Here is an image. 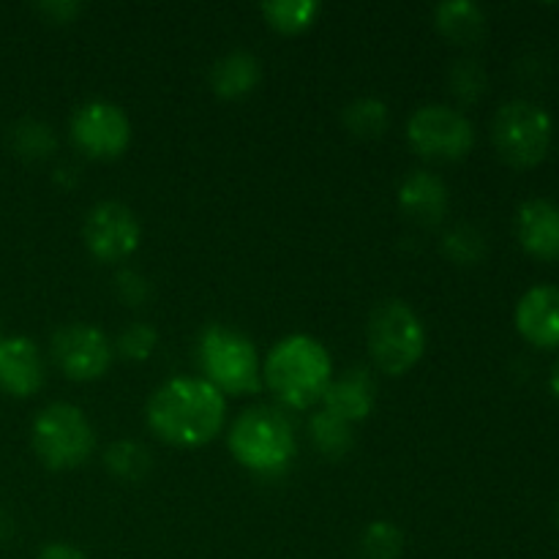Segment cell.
Here are the masks:
<instances>
[{
  "label": "cell",
  "instance_id": "ffe728a7",
  "mask_svg": "<svg viewBox=\"0 0 559 559\" xmlns=\"http://www.w3.org/2000/svg\"><path fill=\"white\" fill-rule=\"evenodd\" d=\"M309 437L317 451L328 459H344L355 442L353 426L347 420L336 418L333 413H328V409H320L317 415H311Z\"/></svg>",
  "mask_w": 559,
  "mask_h": 559
},
{
  "label": "cell",
  "instance_id": "2e32d148",
  "mask_svg": "<svg viewBox=\"0 0 559 559\" xmlns=\"http://www.w3.org/2000/svg\"><path fill=\"white\" fill-rule=\"evenodd\" d=\"M399 205L413 222L418 224H440L448 213V186L437 175L413 173L404 178L399 189Z\"/></svg>",
  "mask_w": 559,
  "mask_h": 559
},
{
  "label": "cell",
  "instance_id": "5bb4252c",
  "mask_svg": "<svg viewBox=\"0 0 559 559\" xmlns=\"http://www.w3.org/2000/svg\"><path fill=\"white\" fill-rule=\"evenodd\" d=\"M519 243L538 260H559V207L549 200H527L519 207Z\"/></svg>",
  "mask_w": 559,
  "mask_h": 559
},
{
  "label": "cell",
  "instance_id": "9a60e30c",
  "mask_svg": "<svg viewBox=\"0 0 559 559\" xmlns=\"http://www.w3.org/2000/svg\"><path fill=\"white\" fill-rule=\"evenodd\" d=\"M377 402V385L371 380V374L360 366L349 369L342 380H331L322 404L328 413H333L336 418L347 420L349 426H355L358 420H366L374 409Z\"/></svg>",
  "mask_w": 559,
  "mask_h": 559
},
{
  "label": "cell",
  "instance_id": "52a82bcc",
  "mask_svg": "<svg viewBox=\"0 0 559 559\" xmlns=\"http://www.w3.org/2000/svg\"><path fill=\"white\" fill-rule=\"evenodd\" d=\"M491 136H495L497 153L511 167H535L549 153L551 118L538 104L516 98V102H508L497 109Z\"/></svg>",
  "mask_w": 559,
  "mask_h": 559
},
{
  "label": "cell",
  "instance_id": "e0dca14e",
  "mask_svg": "<svg viewBox=\"0 0 559 559\" xmlns=\"http://www.w3.org/2000/svg\"><path fill=\"white\" fill-rule=\"evenodd\" d=\"M260 60L251 52L235 49V52H227L222 60H216V66L211 71V85L216 96L243 98L260 85Z\"/></svg>",
  "mask_w": 559,
  "mask_h": 559
},
{
  "label": "cell",
  "instance_id": "d4e9b609",
  "mask_svg": "<svg viewBox=\"0 0 559 559\" xmlns=\"http://www.w3.org/2000/svg\"><path fill=\"white\" fill-rule=\"evenodd\" d=\"M158 344V333L153 325H145V322H134V325L126 328L118 336V353L123 355L126 360H147L153 355Z\"/></svg>",
  "mask_w": 559,
  "mask_h": 559
},
{
  "label": "cell",
  "instance_id": "ac0fdd59",
  "mask_svg": "<svg viewBox=\"0 0 559 559\" xmlns=\"http://www.w3.org/2000/svg\"><path fill=\"white\" fill-rule=\"evenodd\" d=\"M435 25L448 41L475 44L486 31L484 9L473 0H448L435 9Z\"/></svg>",
  "mask_w": 559,
  "mask_h": 559
},
{
  "label": "cell",
  "instance_id": "8992f818",
  "mask_svg": "<svg viewBox=\"0 0 559 559\" xmlns=\"http://www.w3.org/2000/svg\"><path fill=\"white\" fill-rule=\"evenodd\" d=\"M33 451L49 469L82 467L96 451V431L80 407L69 402L47 404L33 420Z\"/></svg>",
  "mask_w": 559,
  "mask_h": 559
},
{
  "label": "cell",
  "instance_id": "3957f363",
  "mask_svg": "<svg viewBox=\"0 0 559 559\" xmlns=\"http://www.w3.org/2000/svg\"><path fill=\"white\" fill-rule=\"evenodd\" d=\"M229 451L235 462L243 464L254 475L276 478L287 473L295 459V429L284 413L276 407H251L238 415L229 429Z\"/></svg>",
  "mask_w": 559,
  "mask_h": 559
},
{
  "label": "cell",
  "instance_id": "6da1fadb",
  "mask_svg": "<svg viewBox=\"0 0 559 559\" xmlns=\"http://www.w3.org/2000/svg\"><path fill=\"white\" fill-rule=\"evenodd\" d=\"M227 420V399L205 377H175L147 402V426L175 448H202Z\"/></svg>",
  "mask_w": 559,
  "mask_h": 559
},
{
  "label": "cell",
  "instance_id": "7c38bea8",
  "mask_svg": "<svg viewBox=\"0 0 559 559\" xmlns=\"http://www.w3.org/2000/svg\"><path fill=\"white\" fill-rule=\"evenodd\" d=\"M44 385V358L25 336H0V388L9 396L27 399Z\"/></svg>",
  "mask_w": 559,
  "mask_h": 559
},
{
  "label": "cell",
  "instance_id": "7a4b0ae2",
  "mask_svg": "<svg viewBox=\"0 0 559 559\" xmlns=\"http://www.w3.org/2000/svg\"><path fill=\"white\" fill-rule=\"evenodd\" d=\"M331 380L333 360L325 344L306 333L282 338L262 366V382L278 402L293 409H309L322 402Z\"/></svg>",
  "mask_w": 559,
  "mask_h": 559
},
{
  "label": "cell",
  "instance_id": "4fadbf2b",
  "mask_svg": "<svg viewBox=\"0 0 559 559\" xmlns=\"http://www.w3.org/2000/svg\"><path fill=\"white\" fill-rule=\"evenodd\" d=\"M516 328L540 349L559 347V287L538 284L527 289L516 306Z\"/></svg>",
  "mask_w": 559,
  "mask_h": 559
},
{
  "label": "cell",
  "instance_id": "8fae6325",
  "mask_svg": "<svg viewBox=\"0 0 559 559\" xmlns=\"http://www.w3.org/2000/svg\"><path fill=\"white\" fill-rule=\"evenodd\" d=\"M87 251L102 262H120L140 246L142 227L134 211L120 202H98L82 227Z\"/></svg>",
  "mask_w": 559,
  "mask_h": 559
},
{
  "label": "cell",
  "instance_id": "5b68a950",
  "mask_svg": "<svg viewBox=\"0 0 559 559\" xmlns=\"http://www.w3.org/2000/svg\"><path fill=\"white\" fill-rule=\"evenodd\" d=\"M366 342L377 369L391 377H402L424 358L426 328L404 300H385L371 311Z\"/></svg>",
  "mask_w": 559,
  "mask_h": 559
},
{
  "label": "cell",
  "instance_id": "30bf717a",
  "mask_svg": "<svg viewBox=\"0 0 559 559\" xmlns=\"http://www.w3.org/2000/svg\"><path fill=\"white\" fill-rule=\"evenodd\" d=\"M112 344L87 322H71V325L58 328L52 336V358L58 369L74 382H93L104 377L112 366Z\"/></svg>",
  "mask_w": 559,
  "mask_h": 559
},
{
  "label": "cell",
  "instance_id": "ba28073f",
  "mask_svg": "<svg viewBox=\"0 0 559 559\" xmlns=\"http://www.w3.org/2000/svg\"><path fill=\"white\" fill-rule=\"evenodd\" d=\"M407 140L431 162H459L473 151L475 129L459 109L448 104H426L407 120Z\"/></svg>",
  "mask_w": 559,
  "mask_h": 559
},
{
  "label": "cell",
  "instance_id": "cb8c5ba5",
  "mask_svg": "<svg viewBox=\"0 0 559 559\" xmlns=\"http://www.w3.org/2000/svg\"><path fill=\"white\" fill-rule=\"evenodd\" d=\"M11 147L22 158H44L55 151V134L47 123L38 120H20L11 129Z\"/></svg>",
  "mask_w": 559,
  "mask_h": 559
},
{
  "label": "cell",
  "instance_id": "44dd1931",
  "mask_svg": "<svg viewBox=\"0 0 559 559\" xmlns=\"http://www.w3.org/2000/svg\"><path fill=\"white\" fill-rule=\"evenodd\" d=\"M104 464H107L109 473L118 480H123V484H140V480H145V475L151 473L153 459L151 453H147V448H142L140 442L118 440L107 448V453H104Z\"/></svg>",
  "mask_w": 559,
  "mask_h": 559
},
{
  "label": "cell",
  "instance_id": "d6986e66",
  "mask_svg": "<svg viewBox=\"0 0 559 559\" xmlns=\"http://www.w3.org/2000/svg\"><path fill=\"white\" fill-rule=\"evenodd\" d=\"M320 11L322 5L314 0H267L262 5V16H265L267 25L284 36H298V33L309 31Z\"/></svg>",
  "mask_w": 559,
  "mask_h": 559
},
{
  "label": "cell",
  "instance_id": "7402d4cb",
  "mask_svg": "<svg viewBox=\"0 0 559 559\" xmlns=\"http://www.w3.org/2000/svg\"><path fill=\"white\" fill-rule=\"evenodd\" d=\"M388 123H391V112H388V104L380 102V98H355V102L344 109V126H347L355 136H364V140L382 136Z\"/></svg>",
  "mask_w": 559,
  "mask_h": 559
},
{
  "label": "cell",
  "instance_id": "277c9868",
  "mask_svg": "<svg viewBox=\"0 0 559 559\" xmlns=\"http://www.w3.org/2000/svg\"><path fill=\"white\" fill-rule=\"evenodd\" d=\"M205 380L229 396H249L262 388V366L254 342L229 325H207L200 336Z\"/></svg>",
  "mask_w": 559,
  "mask_h": 559
},
{
  "label": "cell",
  "instance_id": "1f68e13d",
  "mask_svg": "<svg viewBox=\"0 0 559 559\" xmlns=\"http://www.w3.org/2000/svg\"><path fill=\"white\" fill-rule=\"evenodd\" d=\"M9 533H11V519L0 511V540L9 538Z\"/></svg>",
  "mask_w": 559,
  "mask_h": 559
},
{
  "label": "cell",
  "instance_id": "83f0119b",
  "mask_svg": "<svg viewBox=\"0 0 559 559\" xmlns=\"http://www.w3.org/2000/svg\"><path fill=\"white\" fill-rule=\"evenodd\" d=\"M38 11H41L49 22H55V25H66V22H71L80 14L82 5L74 3V0H49V3L38 5Z\"/></svg>",
  "mask_w": 559,
  "mask_h": 559
},
{
  "label": "cell",
  "instance_id": "f546056e",
  "mask_svg": "<svg viewBox=\"0 0 559 559\" xmlns=\"http://www.w3.org/2000/svg\"><path fill=\"white\" fill-rule=\"evenodd\" d=\"M36 559H87L82 555V549L71 544H47L41 551H38Z\"/></svg>",
  "mask_w": 559,
  "mask_h": 559
},
{
  "label": "cell",
  "instance_id": "d6a6232c",
  "mask_svg": "<svg viewBox=\"0 0 559 559\" xmlns=\"http://www.w3.org/2000/svg\"><path fill=\"white\" fill-rule=\"evenodd\" d=\"M557 524H559V508H557Z\"/></svg>",
  "mask_w": 559,
  "mask_h": 559
},
{
  "label": "cell",
  "instance_id": "f1b7e54d",
  "mask_svg": "<svg viewBox=\"0 0 559 559\" xmlns=\"http://www.w3.org/2000/svg\"><path fill=\"white\" fill-rule=\"evenodd\" d=\"M118 289L123 300H129V304H140V300L147 295V282L142 276H136V273L126 271L118 276Z\"/></svg>",
  "mask_w": 559,
  "mask_h": 559
},
{
  "label": "cell",
  "instance_id": "4316f807",
  "mask_svg": "<svg viewBox=\"0 0 559 559\" xmlns=\"http://www.w3.org/2000/svg\"><path fill=\"white\" fill-rule=\"evenodd\" d=\"M453 91L462 98L473 102V98L480 96L484 91V71L478 69V63H459L451 74Z\"/></svg>",
  "mask_w": 559,
  "mask_h": 559
},
{
  "label": "cell",
  "instance_id": "484cf974",
  "mask_svg": "<svg viewBox=\"0 0 559 559\" xmlns=\"http://www.w3.org/2000/svg\"><path fill=\"white\" fill-rule=\"evenodd\" d=\"M445 254L456 260L459 265H473L484 257V238L469 227L453 229L445 238Z\"/></svg>",
  "mask_w": 559,
  "mask_h": 559
},
{
  "label": "cell",
  "instance_id": "4dcf8cb0",
  "mask_svg": "<svg viewBox=\"0 0 559 559\" xmlns=\"http://www.w3.org/2000/svg\"><path fill=\"white\" fill-rule=\"evenodd\" d=\"M549 388H551V393H555V399H559V364L555 366V369H551V374H549Z\"/></svg>",
  "mask_w": 559,
  "mask_h": 559
},
{
  "label": "cell",
  "instance_id": "9c48e42d",
  "mask_svg": "<svg viewBox=\"0 0 559 559\" xmlns=\"http://www.w3.org/2000/svg\"><path fill=\"white\" fill-rule=\"evenodd\" d=\"M71 140L91 158H118L131 142V120L118 104L93 98L71 115Z\"/></svg>",
  "mask_w": 559,
  "mask_h": 559
},
{
  "label": "cell",
  "instance_id": "603a6c76",
  "mask_svg": "<svg viewBox=\"0 0 559 559\" xmlns=\"http://www.w3.org/2000/svg\"><path fill=\"white\" fill-rule=\"evenodd\" d=\"M364 559H402L404 533L393 522H371L360 535Z\"/></svg>",
  "mask_w": 559,
  "mask_h": 559
}]
</instances>
